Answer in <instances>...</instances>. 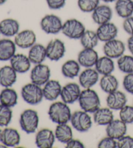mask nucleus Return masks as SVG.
Wrapping results in <instances>:
<instances>
[{
    "label": "nucleus",
    "mask_w": 133,
    "mask_h": 148,
    "mask_svg": "<svg viewBox=\"0 0 133 148\" xmlns=\"http://www.w3.org/2000/svg\"><path fill=\"white\" fill-rule=\"evenodd\" d=\"M71 112L68 104L62 102H55L52 104L48 110L50 120L56 124L68 123L70 121Z\"/></svg>",
    "instance_id": "1"
},
{
    "label": "nucleus",
    "mask_w": 133,
    "mask_h": 148,
    "mask_svg": "<svg viewBox=\"0 0 133 148\" xmlns=\"http://www.w3.org/2000/svg\"><path fill=\"white\" fill-rule=\"evenodd\" d=\"M78 101L81 108L89 114H94L100 108L101 101L98 94L91 88L81 91Z\"/></svg>",
    "instance_id": "2"
},
{
    "label": "nucleus",
    "mask_w": 133,
    "mask_h": 148,
    "mask_svg": "<svg viewBox=\"0 0 133 148\" xmlns=\"http://www.w3.org/2000/svg\"><path fill=\"white\" fill-rule=\"evenodd\" d=\"M20 126L27 134L35 133L39 124V117L37 112L33 109H27L20 117Z\"/></svg>",
    "instance_id": "3"
},
{
    "label": "nucleus",
    "mask_w": 133,
    "mask_h": 148,
    "mask_svg": "<svg viewBox=\"0 0 133 148\" xmlns=\"http://www.w3.org/2000/svg\"><path fill=\"white\" fill-rule=\"evenodd\" d=\"M21 95L23 100L30 105H37L43 99L42 88L33 82L25 84L22 87Z\"/></svg>",
    "instance_id": "4"
},
{
    "label": "nucleus",
    "mask_w": 133,
    "mask_h": 148,
    "mask_svg": "<svg viewBox=\"0 0 133 148\" xmlns=\"http://www.w3.org/2000/svg\"><path fill=\"white\" fill-rule=\"evenodd\" d=\"M70 122L74 129L80 132L88 131L92 126V119L89 113L82 110L71 114Z\"/></svg>",
    "instance_id": "5"
},
{
    "label": "nucleus",
    "mask_w": 133,
    "mask_h": 148,
    "mask_svg": "<svg viewBox=\"0 0 133 148\" xmlns=\"http://www.w3.org/2000/svg\"><path fill=\"white\" fill-rule=\"evenodd\" d=\"M86 31L84 25L75 18L68 19L63 23L61 32L70 39H80Z\"/></svg>",
    "instance_id": "6"
},
{
    "label": "nucleus",
    "mask_w": 133,
    "mask_h": 148,
    "mask_svg": "<svg viewBox=\"0 0 133 148\" xmlns=\"http://www.w3.org/2000/svg\"><path fill=\"white\" fill-rule=\"evenodd\" d=\"M40 27L47 34L56 35L62 31L63 22L60 17L50 14L43 16L41 20Z\"/></svg>",
    "instance_id": "7"
},
{
    "label": "nucleus",
    "mask_w": 133,
    "mask_h": 148,
    "mask_svg": "<svg viewBox=\"0 0 133 148\" xmlns=\"http://www.w3.org/2000/svg\"><path fill=\"white\" fill-rule=\"evenodd\" d=\"M51 70L48 65L37 64L31 71L30 79L31 82L42 86L50 80Z\"/></svg>",
    "instance_id": "8"
},
{
    "label": "nucleus",
    "mask_w": 133,
    "mask_h": 148,
    "mask_svg": "<svg viewBox=\"0 0 133 148\" xmlns=\"http://www.w3.org/2000/svg\"><path fill=\"white\" fill-rule=\"evenodd\" d=\"M45 48L47 58L53 62H57L62 59L66 52L64 43L58 39L50 40Z\"/></svg>",
    "instance_id": "9"
},
{
    "label": "nucleus",
    "mask_w": 133,
    "mask_h": 148,
    "mask_svg": "<svg viewBox=\"0 0 133 148\" xmlns=\"http://www.w3.org/2000/svg\"><path fill=\"white\" fill-rule=\"evenodd\" d=\"M81 93L80 86L76 83H68L62 88L60 98L62 101L68 104H73L79 100Z\"/></svg>",
    "instance_id": "10"
},
{
    "label": "nucleus",
    "mask_w": 133,
    "mask_h": 148,
    "mask_svg": "<svg viewBox=\"0 0 133 148\" xmlns=\"http://www.w3.org/2000/svg\"><path fill=\"white\" fill-rule=\"evenodd\" d=\"M105 56L112 59H118L124 54L125 45L121 40L114 39L105 42L103 48Z\"/></svg>",
    "instance_id": "11"
},
{
    "label": "nucleus",
    "mask_w": 133,
    "mask_h": 148,
    "mask_svg": "<svg viewBox=\"0 0 133 148\" xmlns=\"http://www.w3.org/2000/svg\"><path fill=\"white\" fill-rule=\"evenodd\" d=\"M14 41L16 47L22 49H27L36 44L37 35L33 30L24 29L15 35Z\"/></svg>",
    "instance_id": "12"
},
{
    "label": "nucleus",
    "mask_w": 133,
    "mask_h": 148,
    "mask_svg": "<svg viewBox=\"0 0 133 148\" xmlns=\"http://www.w3.org/2000/svg\"><path fill=\"white\" fill-rule=\"evenodd\" d=\"M99 74L92 68H86L79 76V85L84 89H90L98 82Z\"/></svg>",
    "instance_id": "13"
},
{
    "label": "nucleus",
    "mask_w": 133,
    "mask_h": 148,
    "mask_svg": "<svg viewBox=\"0 0 133 148\" xmlns=\"http://www.w3.org/2000/svg\"><path fill=\"white\" fill-rule=\"evenodd\" d=\"M99 41L107 42L116 39L118 34V29L114 23L111 22L99 25L96 30Z\"/></svg>",
    "instance_id": "14"
},
{
    "label": "nucleus",
    "mask_w": 133,
    "mask_h": 148,
    "mask_svg": "<svg viewBox=\"0 0 133 148\" xmlns=\"http://www.w3.org/2000/svg\"><path fill=\"white\" fill-rule=\"evenodd\" d=\"M98 52L94 48H83L77 56V62L81 67L92 68L95 66L99 59Z\"/></svg>",
    "instance_id": "15"
},
{
    "label": "nucleus",
    "mask_w": 133,
    "mask_h": 148,
    "mask_svg": "<svg viewBox=\"0 0 133 148\" xmlns=\"http://www.w3.org/2000/svg\"><path fill=\"white\" fill-rule=\"evenodd\" d=\"M92 13L93 21L99 25L111 22L113 15L111 7L107 5H99Z\"/></svg>",
    "instance_id": "16"
},
{
    "label": "nucleus",
    "mask_w": 133,
    "mask_h": 148,
    "mask_svg": "<svg viewBox=\"0 0 133 148\" xmlns=\"http://www.w3.org/2000/svg\"><path fill=\"white\" fill-rule=\"evenodd\" d=\"M55 132L50 129H42L38 131L35 137V144L39 148H51L55 141Z\"/></svg>",
    "instance_id": "17"
},
{
    "label": "nucleus",
    "mask_w": 133,
    "mask_h": 148,
    "mask_svg": "<svg viewBox=\"0 0 133 148\" xmlns=\"http://www.w3.org/2000/svg\"><path fill=\"white\" fill-rule=\"evenodd\" d=\"M127 124L121 119H114L107 125L106 133L107 136L115 140H118L127 133Z\"/></svg>",
    "instance_id": "18"
},
{
    "label": "nucleus",
    "mask_w": 133,
    "mask_h": 148,
    "mask_svg": "<svg viewBox=\"0 0 133 148\" xmlns=\"http://www.w3.org/2000/svg\"><path fill=\"white\" fill-rule=\"evenodd\" d=\"M107 107L112 110H120L127 103V99L124 93L116 90L108 94L107 99Z\"/></svg>",
    "instance_id": "19"
},
{
    "label": "nucleus",
    "mask_w": 133,
    "mask_h": 148,
    "mask_svg": "<svg viewBox=\"0 0 133 148\" xmlns=\"http://www.w3.org/2000/svg\"><path fill=\"white\" fill-rule=\"evenodd\" d=\"M10 64L17 73L24 74L30 70L31 62L28 56L16 53L10 60Z\"/></svg>",
    "instance_id": "20"
},
{
    "label": "nucleus",
    "mask_w": 133,
    "mask_h": 148,
    "mask_svg": "<svg viewBox=\"0 0 133 148\" xmlns=\"http://www.w3.org/2000/svg\"><path fill=\"white\" fill-rule=\"evenodd\" d=\"M21 141V136L16 129L5 128L2 130L0 135V142L8 147H16Z\"/></svg>",
    "instance_id": "21"
},
{
    "label": "nucleus",
    "mask_w": 133,
    "mask_h": 148,
    "mask_svg": "<svg viewBox=\"0 0 133 148\" xmlns=\"http://www.w3.org/2000/svg\"><path fill=\"white\" fill-rule=\"evenodd\" d=\"M62 88L60 82L55 80H50L43 85L42 88L43 98L48 101H55L60 96Z\"/></svg>",
    "instance_id": "22"
},
{
    "label": "nucleus",
    "mask_w": 133,
    "mask_h": 148,
    "mask_svg": "<svg viewBox=\"0 0 133 148\" xmlns=\"http://www.w3.org/2000/svg\"><path fill=\"white\" fill-rule=\"evenodd\" d=\"M17 80V73L11 65L0 68V86L3 88H11Z\"/></svg>",
    "instance_id": "23"
},
{
    "label": "nucleus",
    "mask_w": 133,
    "mask_h": 148,
    "mask_svg": "<svg viewBox=\"0 0 133 148\" xmlns=\"http://www.w3.org/2000/svg\"><path fill=\"white\" fill-rule=\"evenodd\" d=\"M16 45L9 39H0V61L7 62L16 54Z\"/></svg>",
    "instance_id": "24"
},
{
    "label": "nucleus",
    "mask_w": 133,
    "mask_h": 148,
    "mask_svg": "<svg viewBox=\"0 0 133 148\" xmlns=\"http://www.w3.org/2000/svg\"><path fill=\"white\" fill-rule=\"evenodd\" d=\"M20 32V24L16 20L5 18L0 22V33L6 37H14Z\"/></svg>",
    "instance_id": "25"
},
{
    "label": "nucleus",
    "mask_w": 133,
    "mask_h": 148,
    "mask_svg": "<svg viewBox=\"0 0 133 148\" xmlns=\"http://www.w3.org/2000/svg\"><path fill=\"white\" fill-rule=\"evenodd\" d=\"M93 119L98 125L107 126L114 119L113 110L109 107L99 108L94 113Z\"/></svg>",
    "instance_id": "26"
},
{
    "label": "nucleus",
    "mask_w": 133,
    "mask_h": 148,
    "mask_svg": "<svg viewBox=\"0 0 133 148\" xmlns=\"http://www.w3.org/2000/svg\"><path fill=\"white\" fill-rule=\"evenodd\" d=\"M28 58L33 64L37 65L42 63L47 58L45 47L41 44L36 43L29 48Z\"/></svg>",
    "instance_id": "27"
},
{
    "label": "nucleus",
    "mask_w": 133,
    "mask_h": 148,
    "mask_svg": "<svg viewBox=\"0 0 133 148\" xmlns=\"http://www.w3.org/2000/svg\"><path fill=\"white\" fill-rule=\"evenodd\" d=\"M113 59L105 56L99 58L95 65V69L98 71L99 75H107L114 72L115 65Z\"/></svg>",
    "instance_id": "28"
},
{
    "label": "nucleus",
    "mask_w": 133,
    "mask_h": 148,
    "mask_svg": "<svg viewBox=\"0 0 133 148\" xmlns=\"http://www.w3.org/2000/svg\"><path fill=\"white\" fill-rule=\"evenodd\" d=\"M115 2V11L119 17L125 19L133 14V0H116Z\"/></svg>",
    "instance_id": "29"
},
{
    "label": "nucleus",
    "mask_w": 133,
    "mask_h": 148,
    "mask_svg": "<svg viewBox=\"0 0 133 148\" xmlns=\"http://www.w3.org/2000/svg\"><path fill=\"white\" fill-rule=\"evenodd\" d=\"M18 96L16 91L11 88H5L0 93V103L12 108L18 103Z\"/></svg>",
    "instance_id": "30"
},
{
    "label": "nucleus",
    "mask_w": 133,
    "mask_h": 148,
    "mask_svg": "<svg viewBox=\"0 0 133 148\" xmlns=\"http://www.w3.org/2000/svg\"><path fill=\"white\" fill-rule=\"evenodd\" d=\"M99 86L102 91L109 94L117 90L119 82L116 76L110 74L102 76L99 81Z\"/></svg>",
    "instance_id": "31"
},
{
    "label": "nucleus",
    "mask_w": 133,
    "mask_h": 148,
    "mask_svg": "<svg viewBox=\"0 0 133 148\" xmlns=\"http://www.w3.org/2000/svg\"><path fill=\"white\" fill-rule=\"evenodd\" d=\"M55 136L58 142L66 144L73 138V131L68 123L58 124L56 127Z\"/></svg>",
    "instance_id": "32"
},
{
    "label": "nucleus",
    "mask_w": 133,
    "mask_h": 148,
    "mask_svg": "<svg viewBox=\"0 0 133 148\" xmlns=\"http://www.w3.org/2000/svg\"><path fill=\"white\" fill-rule=\"evenodd\" d=\"M81 70V65L77 61L68 60L66 62L61 68V73L65 78L73 79L79 76Z\"/></svg>",
    "instance_id": "33"
},
{
    "label": "nucleus",
    "mask_w": 133,
    "mask_h": 148,
    "mask_svg": "<svg viewBox=\"0 0 133 148\" xmlns=\"http://www.w3.org/2000/svg\"><path fill=\"white\" fill-rule=\"evenodd\" d=\"M99 41L96 32L86 30L80 38V42L83 48H94Z\"/></svg>",
    "instance_id": "34"
},
{
    "label": "nucleus",
    "mask_w": 133,
    "mask_h": 148,
    "mask_svg": "<svg viewBox=\"0 0 133 148\" xmlns=\"http://www.w3.org/2000/svg\"><path fill=\"white\" fill-rule=\"evenodd\" d=\"M117 67L122 73L127 74L133 73V56L123 55L117 59Z\"/></svg>",
    "instance_id": "35"
},
{
    "label": "nucleus",
    "mask_w": 133,
    "mask_h": 148,
    "mask_svg": "<svg viewBox=\"0 0 133 148\" xmlns=\"http://www.w3.org/2000/svg\"><path fill=\"white\" fill-rule=\"evenodd\" d=\"M12 111L11 108L0 104V127H7L11 122Z\"/></svg>",
    "instance_id": "36"
},
{
    "label": "nucleus",
    "mask_w": 133,
    "mask_h": 148,
    "mask_svg": "<svg viewBox=\"0 0 133 148\" xmlns=\"http://www.w3.org/2000/svg\"><path fill=\"white\" fill-rule=\"evenodd\" d=\"M100 0H77L79 9L83 12H92L98 5Z\"/></svg>",
    "instance_id": "37"
},
{
    "label": "nucleus",
    "mask_w": 133,
    "mask_h": 148,
    "mask_svg": "<svg viewBox=\"0 0 133 148\" xmlns=\"http://www.w3.org/2000/svg\"><path fill=\"white\" fill-rule=\"evenodd\" d=\"M119 119L124 123H133V106L125 105L119 110Z\"/></svg>",
    "instance_id": "38"
},
{
    "label": "nucleus",
    "mask_w": 133,
    "mask_h": 148,
    "mask_svg": "<svg viewBox=\"0 0 133 148\" xmlns=\"http://www.w3.org/2000/svg\"><path fill=\"white\" fill-rule=\"evenodd\" d=\"M99 148H117V140L107 136L101 139L98 144Z\"/></svg>",
    "instance_id": "39"
},
{
    "label": "nucleus",
    "mask_w": 133,
    "mask_h": 148,
    "mask_svg": "<svg viewBox=\"0 0 133 148\" xmlns=\"http://www.w3.org/2000/svg\"><path fill=\"white\" fill-rule=\"evenodd\" d=\"M117 148H133V137L125 135L117 140Z\"/></svg>",
    "instance_id": "40"
},
{
    "label": "nucleus",
    "mask_w": 133,
    "mask_h": 148,
    "mask_svg": "<svg viewBox=\"0 0 133 148\" xmlns=\"http://www.w3.org/2000/svg\"><path fill=\"white\" fill-rule=\"evenodd\" d=\"M123 86L127 92L133 95V73L127 74L123 80Z\"/></svg>",
    "instance_id": "41"
},
{
    "label": "nucleus",
    "mask_w": 133,
    "mask_h": 148,
    "mask_svg": "<svg viewBox=\"0 0 133 148\" xmlns=\"http://www.w3.org/2000/svg\"><path fill=\"white\" fill-rule=\"evenodd\" d=\"M48 7L52 10H58L64 7L66 0H45Z\"/></svg>",
    "instance_id": "42"
},
{
    "label": "nucleus",
    "mask_w": 133,
    "mask_h": 148,
    "mask_svg": "<svg viewBox=\"0 0 133 148\" xmlns=\"http://www.w3.org/2000/svg\"><path fill=\"white\" fill-rule=\"evenodd\" d=\"M123 28L124 31L130 35H133V16H130L124 19L123 22Z\"/></svg>",
    "instance_id": "43"
},
{
    "label": "nucleus",
    "mask_w": 133,
    "mask_h": 148,
    "mask_svg": "<svg viewBox=\"0 0 133 148\" xmlns=\"http://www.w3.org/2000/svg\"><path fill=\"white\" fill-rule=\"evenodd\" d=\"M66 148H83L84 145L81 140L73 139L70 140L68 143L66 144Z\"/></svg>",
    "instance_id": "44"
},
{
    "label": "nucleus",
    "mask_w": 133,
    "mask_h": 148,
    "mask_svg": "<svg viewBox=\"0 0 133 148\" xmlns=\"http://www.w3.org/2000/svg\"><path fill=\"white\" fill-rule=\"evenodd\" d=\"M127 48L129 49V52L131 53V54L133 56V35L128 38L127 39Z\"/></svg>",
    "instance_id": "45"
},
{
    "label": "nucleus",
    "mask_w": 133,
    "mask_h": 148,
    "mask_svg": "<svg viewBox=\"0 0 133 148\" xmlns=\"http://www.w3.org/2000/svg\"><path fill=\"white\" fill-rule=\"evenodd\" d=\"M101 1H103L105 3H112V2H115L116 1V0H101Z\"/></svg>",
    "instance_id": "46"
},
{
    "label": "nucleus",
    "mask_w": 133,
    "mask_h": 148,
    "mask_svg": "<svg viewBox=\"0 0 133 148\" xmlns=\"http://www.w3.org/2000/svg\"><path fill=\"white\" fill-rule=\"evenodd\" d=\"M7 1V0H0V5H2L5 3Z\"/></svg>",
    "instance_id": "47"
},
{
    "label": "nucleus",
    "mask_w": 133,
    "mask_h": 148,
    "mask_svg": "<svg viewBox=\"0 0 133 148\" xmlns=\"http://www.w3.org/2000/svg\"><path fill=\"white\" fill-rule=\"evenodd\" d=\"M0 147H7L5 145L2 144V145H0Z\"/></svg>",
    "instance_id": "48"
},
{
    "label": "nucleus",
    "mask_w": 133,
    "mask_h": 148,
    "mask_svg": "<svg viewBox=\"0 0 133 148\" xmlns=\"http://www.w3.org/2000/svg\"><path fill=\"white\" fill-rule=\"evenodd\" d=\"M1 130L0 129V135H1Z\"/></svg>",
    "instance_id": "49"
},
{
    "label": "nucleus",
    "mask_w": 133,
    "mask_h": 148,
    "mask_svg": "<svg viewBox=\"0 0 133 148\" xmlns=\"http://www.w3.org/2000/svg\"><path fill=\"white\" fill-rule=\"evenodd\" d=\"M0 35H1V33H0Z\"/></svg>",
    "instance_id": "50"
}]
</instances>
